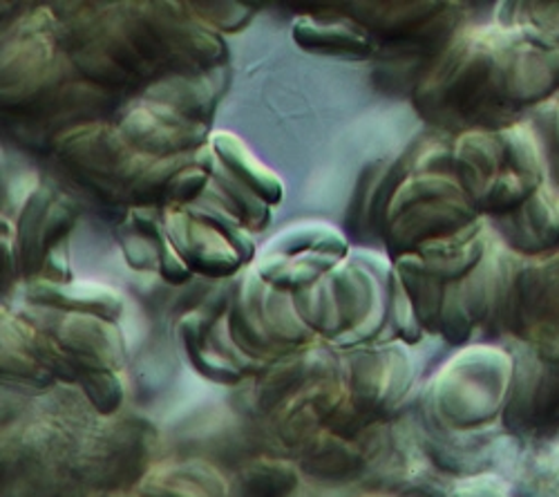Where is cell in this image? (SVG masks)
<instances>
[{
	"instance_id": "cell-1",
	"label": "cell",
	"mask_w": 559,
	"mask_h": 497,
	"mask_svg": "<svg viewBox=\"0 0 559 497\" xmlns=\"http://www.w3.org/2000/svg\"><path fill=\"white\" fill-rule=\"evenodd\" d=\"M512 27L459 32L414 85V104L445 128L495 130L510 123L506 99V48Z\"/></svg>"
},
{
	"instance_id": "cell-2",
	"label": "cell",
	"mask_w": 559,
	"mask_h": 497,
	"mask_svg": "<svg viewBox=\"0 0 559 497\" xmlns=\"http://www.w3.org/2000/svg\"><path fill=\"white\" fill-rule=\"evenodd\" d=\"M471 196L448 173H412L394 191L383 229L394 253H414L418 247L454 236L479 220Z\"/></svg>"
},
{
	"instance_id": "cell-3",
	"label": "cell",
	"mask_w": 559,
	"mask_h": 497,
	"mask_svg": "<svg viewBox=\"0 0 559 497\" xmlns=\"http://www.w3.org/2000/svg\"><path fill=\"white\" fill-rule=\"evenodd\" d=\"M510 381L512 364L503 352L471 347L448 360L435 377L428 394L430 409L448 428H479L501 411Z\"/></svg>"
},
{
	"instance_id": "cell-4",
	"label": "cell",
	"mask_w": 559,
	"mask_h": 497,
	"mask_svg": "<svg viewBox=\"0 0 559 497\" xmlns=\"http://www.w3.org/2000/svg\"><path fill=\"white\" fill-rule=\"evenodd\" d=\"M157 433L139 417H99L79 433L76 475L97 490H130L157 464Z\"/></svg>"
},
{
	"instance_id": "cell-5",
	"label": "cell",
	"mask_w": 559,
	"mask_h": 497,
	"mask_svg": "<svg viewBox=\"0 0 559 497\" xmlns=\"http://www.w3.org/2000/svg\"><path fill=\"white\" fill-rule=\"evenodd\" d=\"M230 334L253 360L283 358L309 343L313 332L302 321L294 292L273 287L260 274L247 276L228 316Z\"/></svg>"
},
{
	"instance_id": "cell-6",
	"label": "cell",
	"mask_w": 559,
	"mask_h": 497,
	"mask_svg": "<svg viewBox=\"0 0 559 497\" xmlns=\"http://www.w3.org/2000/svg\"><path fill=\"white\" fill-rule=\"evenodd\" d=\"M8 32L3 48V102L16 110L61 85L66 72L74 66L66 52H59V19L52 10L40 8L23 14Z\"/></svg>"
},
{
	"instance_id": "cell-7",
	"label": "cell",
	"mask_w": 559,
	"mask_h": 497,
	"mask_svg": "<svg viewBox=\"0 0 559 497\" xmlns=\"http://www.w3.org/2000/svg\"><path fill=\"white\" fill-rule=\"evenodd\" d=\"M59 157L97 189L123 193L155 159L139 153L117 126L92 121L70 128L55 138Z\"/></svg>"
},
{
	"instance_id": "cell-8",
	"label": "cell",
	"mask_w": 559,
	"mask_h": 497,
	"mask_svg": "<svg viewBox=\"0 0 559 497\" xmlns=\"http://www.w3.org/2000/svg\"><path fill=\"white\" fill-rule=\"evenodd\" d=\"M414 368L403 341L356 345L347 352L343 379L358 415L374 424L396 411L412 386Z\"/></svg>"
},
{
	"instance_id": "cell-9",
	"label": "cell",
	"mask_w": 559,
	"mask_h": 497,
	"mask_svg": "<svg viewBox=\"0 0 559 497\" xmlns=\"http://www.w3.org/2000/svg\"><path fill=\"white\" fill-rule=\"evenodd\" d=\"M139 14L157 36L170 74H204L224 68V43L181 3H136Z\"/></svg>"
},
{
	"instance_id": "cell-10",
	"label": "cell",
	"mask_w": 559,
	"mask_h": 497,
	"mask_svg": "<svg viewBox=\"0 0 559 497\" xmlns=\"http://www.w3.org/2000/svg\"><path fill=\"white\" fill-rule=\"evenodd\" d=\"M55 311L57 319L40 330L61 347L76 381L87 372H121L126 364V343L115 321L92 313Z\"/></svg>"
},
{
	"instance_id": "cell-11",
	"label": "cell",
	"mask_w": 559,
	"mask_h": 497,
	"mask_svg": "<svg viewBox=\"0 0 559 497\" xmlns=\"http://www.w3.org/2000/svg\"><path fill=\"white\" fill-rule=\"evenodd\" d=\"M117 128L139 153L151 157L198 153L209 138L206 123L144 97L123 110Z\"/></svg>"
},
{
	"instance_id": "cell-12",
	"label": "cell",
	"mask_w": 559,
	"mask_h": 497,
	"mask_svg": "<svg viewBox=\"0 0 559 497\" xmlns=\"http://www.w3.org/2000/svg\"><path fill=\"white\" fill-rule=\"evenodd\" d=\"M76 222L74 204L38 185L21 204L16 229L19 267L25 274H40L43 262L52 249L68 242V234Z\"/></svg>"
},
{
	"instance_id": "cell-13",
	"label": "cell",
	"mask_w": 559,
	"mask_h": 497,
	"mask_svg": "<svg viewBox=\"0 0 559 497\" xmlns=\"http://www.w3.org/2000/svg\"><path fill=\"white\" fill-rule=\"evenodd\" d=\"M164 232L191 271L206 279L230 276L245 264L238 249L215 224L191 209L170 206L164 215Z\"/></svg>"
},
{
	"instance_id": "cell-14",
	"label": "cell",
	"mask_w": 559,
	"mask_h": 497,
	"mask_svg": "<svg viewBox=\"0 0 559 497\" xmlns=\"http://www.w3.org/2000/svg\"><path fill=\"white\" fill-rule=\"evenodd\" d=\"M144 497H228L230 482L206 460L157 462L136 484Z\"/></svg>"
},
{
	"instance_id": "cell-15",
	"label": "cell",
	"mask_w": 559,
	"mask_h": 497,
	"mask_svg": "<svg viewBox=\"0 0 559 497\" xmlns=\"http://www.w3.org/2000/svg\"><path fill=\"white\" fill-rule=\"evenodd\" d=\"M456 182L475 202L492 179L506 170L503 149L497 130H465L450 151Z\"/></svg>"
},
{
	"instance_id": "cell-16",
	"label": "cell",
	"mask_w": 559,
	"mask_h": 497,
	"mask_svg": "<svg viewBox=\"0 0 559 497\" xmlns=\"http://www.w3.org/2000/svg\"><path fill=\"white\" fill-rule=\"evenodd\" d=\"M539 187L522 206L501 215L506 242L522 253H539L559 245L557 200Z\"/></svg>"
},
{
	"instance_id": "cell-17",
	"label": "cell",
	"mask_w": 559,
	"mask_h": 497,
	"mask_svg": "<svg viewBox=\"0 0 559 497\" xmlns=\"http://www.w3.org/2000/svg\"><path fill=\"white\" fill-rule=\"evenodd\" d=\"M222 74L224 68L204 74H168L146 87L144 99L164 104L183 117L209 123L206 119L211 117L224 85Z\"/></svg>"
},
{
	"instance_id": "cell-18",
	"label": "cell",
	"mask_w": 559,
	"mask_h": 497,
	"mask_svg": "<svg viewBox=\"0 0 559 497\" xmlns=\"http://www.w3.org/2000/svg\"><path fill=\"white\" fill-rule=\"evenodd\" d=\"M300 469L322 480H349L367 462V448L356 437H343L334 430H324L311 439L300 453Z\"/></svg>"
},
{
	"instance_id": "cell-19",
	"label": "cell",
	"mask_w": 559,
	"mask_h": 497,
	"mask_svg": "<svg viewBox=\"0 0 559 497\" xmlns=\"http://www.w3.org/2000/svg\"><path fill=\"white\" fill-rule=\"evenodd\" d=\"M32 303L74 313H92L102 319L115 321L121 313V298L108 287H97L90 283H50L34 281L27 289Z\"/></svg>"
},
{
	"instance_id": "cell-20",
	"label": "cell",
	"mask_w": 559,
	"mask_h": 497,
	"mask_svg": "<svg viewBox=\"0 0 559 497\" xmlns=\"http://www.w3.org/2000/svg\"><path fill=\"white\" fill-rule=\"evenodd\" d=\"M294 38L300 48L309 52L367 57L371 50L367 29L354 23L352 19L300 16L294 23Z\"/></svg>"
},
{
	"instance_id": "cell-21",
	"label": "cell",
	"mask_w": 559,
	"mask_h": 497,
	"mask_svg": "<svg viewBox=\"0 0 559 497\" xmlns=\"http://www.w3.org/2000/svg\"><path fill=\"white\" fill-rule=\"evenodd\" d=\"M211 151L230 175H236L240 182L255 191L266 204L283 202V179H280L277 173L271 170L266 164H262L236 134L215 132L211 138Z\"/></svg>"
},
{
	"instance_id": "cell-22",
	"label": "cell",
	"mask_w": 559,
	"mask_h": 497,
	"mask_svg": "<svg viewBox=\"0 0 559 497\" xmlns=\"http://www.w3.org/2000/svg\"><path fill=\"white\" fill-rule=\"evenodd\" d=\"M228 497H309L300 469L287 460L247 462L230 480Z\"/></svg>"
},
{
	"instance_id": "cell-23",
	"label": "cell",
	"mask_w": 559,
	"mask_h": 497,
	"mask_svg": "<svg viewBox=\"0 0 559 497\" xmlns=\"http://www.w3.org/2000/svg\"><path fill=\"white\" fill-rule=\"evenodd\" d=\"M341 264V258L330 253H298V256H271L260 264L258 274L273 287L298 292L322 276H328L334 267Z\"/></svg>"
},
{
	"instance_id": "cell-24",
	"label": "cell",
	"mask_w": 559,
	"mask_h": 497,
	"mask_svg": "<svg viewBox=\"0 0 559 497\" xmlns=\"http://www.w3.org/2000/svg\"><path fill=\"white\" fill-rule=\"evenodd\" d=\"M294 300L302 316V321L309 326L313 334L336 339V341L345 334L336 294H334L332 271L328 276L316 281L313 285L294 292Z\"/></svg>"
},
{
	"instance_id": "cell-25",
	"label": "cell",
	"mask_w": 559,
	"mask_h": 497,
	"mask_svg": "<svg viewBox=\"0 0 559 497\" xmlns=\"http://www.w3.org/2000/svg\"><path fill=\"white\" fill-rule=\"evenodd\" d=\"M399 276L401 283L414 305V311L418 316V323L424 330L439 334V321H441V307H443V292L445 283L426 274L414 262H409L405 256L399 258Z\"/></svg>"
},
{
	"instance_id": "cell-26",
	"label": "cell",
	"mask_w": 559,
	"mask_h": 497,
	"mask_svg": "<svg viewBox=\"0 0 559 497\" xmlns=\"http://www.w3.org/2000/svg\"><path fill=\"white\" fill-rule=\"evenodd\" d=\"M76 386L99 417L119 415L126 397L121 372H87L79 377Z\"/></svg>"
},
{
	"instance_id": "cell-27",
	"label": "cell",
	"mask_w": 559,
	"mask_h": 497,
	"mask_svg": "<svg viewBox=\"0 0 559 497\" xmlns=\"http://www.w3.org/2000/svg\"><path fill=\"white\" fill-rule=\"evenodd\" d=\"M390 323L394 328V334L403 341V343H414L421 336L424 328L418 323V316L414 311V305L401 283L399 271L392 274V289H390Z\"/></svg>"
},
{
	"instance_id": "cell-28",
	"label": "cell",
	"mask_w": 559,
	"mask_h": 497,
	"mask_svg": "<svg viewBox=\"0 0 559 497\" xmlns=\"http://www.w3.org/2000/svg\"><path fill=\"white\" fill-rule=\"evenodd\" d=\"M191 12H198L195 16L202 19L209 27L215 32L233 34L253 19V10L240 3H189Z\"/></svg>"
},
{
	"instance_id": "cell-29",
	"label": "cell",
	"mask_w": 559,
	"mask_h": 497,
	"mask_svg": "<svg viewBox=\"0 0 559 497\" xmlns=\"http://www.w3.org/2000/svg\"><path fill=\"white\" fill-rule=\"evenodd\" d=\"M90 497H144L142 493H139L136 488H130V490H97L95 495Z\"/></svg>"
},
{
	"instance_id": "cell-30",
	"label": "cell",
	"mask_w": 559,
	"mask_h": 497,
	"mask_svg": "<svg viewBox=\"0 0 559 497\" xmlns=\"http://www.w3.org/2000/svg\"><path fill=\"white\" fill-rule=\"evenodd\" d=\"M362 497H388V495H362Z\"/></svg>"
},
{
	"instance_id": "cell-31",
	"label": "cell",
	"mask_w": 559,
	"mask_h": 497,
	"mask_svg": "<svg viewBox=\"0 0 559 497\" xmlns=\"http://www.w3.org/2000/svg\"><path fill=\"white\" fill-rule=\"evenodd\" d=\"M557 213H559V200H557Z\"/></svg>"
}]
</instances>
